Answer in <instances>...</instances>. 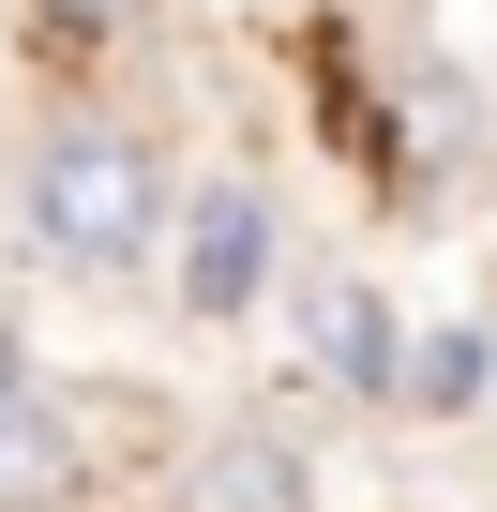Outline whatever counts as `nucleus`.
<instances>
[{"label": "nucleus", "instance_id": "obj_1", "mask_svg": "<svg viewBox=\"0 0 497 512\" xmlns=\"http://www.w3.org/2000/svg\"><path fill=\"white\" fill-rule=\"evenodd\" d=\"M181 226V181H166V136L136 121H61L31 151V241L61 256V272H136V256H166Z\"/></svg>", "mask_w": 497, "mask_h": 512}, {"label": "nucleus", "instance_id": "obj_2", "mask_svg": "<svg viewBox=\"0 0 497 512\" xmlns=\"http://www.w3.org/2000/svg\"><path fill=\"white\" fill-rule=\"evenodd\" d=\"M166 241H181V317H257V302H272L287 226H272V196H257V181H211Z\"/></svg>", "mask_w": 497, "mask_h": 512}, {"label": "nucleus", "instance_id": "obj_3", "mask_svg": "<svg viewBox=\"0 0 497 512\" xmlns=\"http://www.w3.org/2000/svg\"><path fill=\"white\" fill-rule=\"evenodd\" d=\"M317 362H332L362 407H392V392H407V317H392L377 287H332V302H317Z\"/></svg>", "mask_w": 497, "mask_h": 512}, {"label": "nucleus", "instance_id": "obj_4", "mask_svg": "<svg viewBox=\"0 0 497 512\" xmlns=\"http://www.w3.org/2000/svg\"><path fill=\"white\" fill-rule=\"evenodd\" d=\"M196 512H302V452L287 437H226L196 467Z\"/></svg>", "mask_w": 497, "mask_h": 512}, {"label": "nucleus", "instance_id": "obj_5", "mask_svg": "<svg viewBox=\"0 0 497 512\" xmlns=\"http://www.w3.org/2000/svg\"><path fill=\"white\" fill-rule=\"evenodd\" d=\"M482 377H497V332H437V347H407V392L392 407L452 422V407H482Z\"/></svg>", "mask_w": 497, "mask_h": 512}, {"label": "nucleus", "instance_id": "obj_6", "mask_svg": "<svg viewBox=\"0 0 497 512\" xmlns=\"http://www.w3.org/2000/svg\"><path fill=\"white\" fill-rule=\"evenodd\" d=\"M46 16H76V31H121V16H151V0H46Z\"/></svg>", "mask_w": 497, "mask_h": 512}]
</instances>
